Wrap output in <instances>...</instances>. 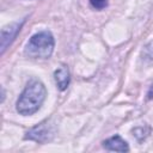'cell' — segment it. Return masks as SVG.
Segmentation results:
<instances>
[{
  "instance_id": "8",
  "label": "cell",
  "mask_w": 153,
  "mask_h": 153,
  "mask_svg": "<svg viewBox=\"0 0 153 153\" xmlns=\"http://www.w3.org/2000/svg\"><path fill=\"white\" fill-rule=\"evenodd\" d=\"M4 99H5V91L4 88H1V102H4Z\"/></svg>"
},
{
  "instance_id": "6",
  "label": "cell",
  "mask_w": 153,
  "mask_h": 153,
  "mask_svg": "<svg viewBox=\"0 0 153 153\" xmlns=\"http://www.w3.org/2000/svg\"><path fill=\"white\" fill-rule=\"evenodd\" d=\"M54 78H55V82L59 87L60 91H65L71 81V74H69V69L67 66L62 65L60 66L55 72H54Z\"/></svg>"
},
{
  "instance_id": "3",
  "label": "cell",
  "mask_w": 153,
  "mask_h": 153,
  "mask_svg": "<svg viewBox=\"0 0 153 153\" xmlns=\"http://www.w3.org/2000/svg\"><path fill=\"white\" fill-rule=\"evenodd\" d=\"M55 135V126L50 123V121L41 122L39 124L31 128L24 136L25 140L36 141L38 143H45L50 141Z\"/></svg>"
},
{
  "instance_id": "7",
  "label": "cell",
  "mask_w": 153,
  "mask_h": 153,
  "mask_svg": "<svg viewBox=\"0 0 153 153\" xmlns=\"http://www.w3.org/2000/svg\"><path fill=\"white\" fill-rule=\"evenodd\" d=\"M109 0H90V4L96 10H103L108 6Z\"/></svg>"
},
{
  "instance_id": "4",
  "label": "cell",
  "mask_w": 153,
  "mask_h": 153,
  "mask_svg": "<svg viewBox=\"0 0 153 153\" xmlns=\"http://www.w3.org/2000/svg\"><path fill=\"white\" fill-rule=\"evenodd\" d=\"M24 23H25V19H22L20 22L11 23L1 29V33H0V48H1L0 51H1V54H4L5 50L14 41V38L17 37L22 26L24 25Z\"/></svg>"
},
{
  "instance_id": "1",
  "label": "cell",
  "mask_w": 153,
  "mask_h": 153,
  "mask_svg": "<svg viewBox=\"0 0 153 153\" xmlns=\"http://www.w3.org/2000/svg\"><path fill=\"white\" fill-rule=\"evenodd\" d=\"M47 96L45 86L37 79H32L27 82L24 91L19 96L16 109L20 115L29 116L38 111Z\"/></svg>"
},
{
  "instance_id": "5",
  "label": "cell",
  "mask_w": 153,
  "mask_h": 153,
  "mask_svg": "<svg viewBox=\"0 0 153 153\" xmlns=\"http://www.w3.org/2000/svg\"><path fill=\"white\" fill-rule=\"evenodd\" d=\"M103 147L108 151H114V152H128L129 146L126 140H123L120 135H114L109 139H106L103 142Z\"/></svg>"
},
{
  "instance_id": "2",
  "label": "cell",
  "mask_w": 153,
  "mask_h": 153,
  "mask_svg": "<svg viewBox=\"0 0 153 153\" xmlns=\"http://www.w3.org/2000/svg\"><path fill=\"white\" fill-rule=\"evenodd\" d=\"M55 39L50 31H39L31 36L25 45V55L32 59H48L51 56Z\"/></svg>"
}]
</instances>
